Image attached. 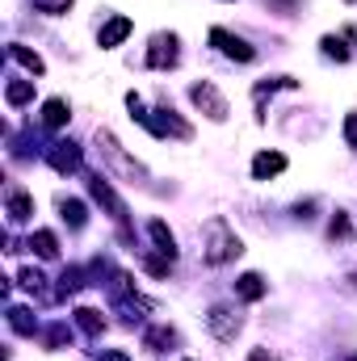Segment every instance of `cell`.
<instances>
[{"mask_svg": "<svg viewBox=\"0 0 357 361\" xmlns=\"http://www.w3.org/2000/svg\"><path fill=\"white\" fill-rule=\"evenodd\" d=\"M244 252V244H240V235L227 227V219H210L206 223V244H202V261L206 265H227V261H236Z\"/></svg>", "mask_w": 357, "mask_h": 361, "instance_id": "obj_1", "label": "cell"}, {"mask_svg": "<svg viewBox=\"0 0 357 361\" xmlns=\"http://www.w3.org/2000/svg\"><path fill=\"white\" fill-rule=\"evenodd\" d=\"M139 126H147L156 139H181V143H185V139H193V126L181 118L173 105H160V109H152V114H147Z\"/></svg>", "mask_w": 357, "mask_h": 361, "instance_id": "obj_2", "label": "cell"}, {"mask_svg": "<svg viewBox=\"0 0 357 361\" xmlns=\"http://www.w3.org/2000/svg\"><path fill=\"white\" fill-rule=\"evenodd\" d=\"M97 147H101V156L109 160V169H114V173H122L126 180H143V177H147V169L122 152V143L114 139V130H97Z\"/></svg>", "mask_w": 357, "mask_h": 361, "instance_id": "obj_3", "label": "cell"}, {"mask_svg": "<svg viewBox=\"0 0 357 361\" xmlns=\"http://www.w3.org/2000/svg\"><path fill=\"white\" fill-rule=\"evenodd\" d=\"M152 72H173L181 63V38L177 34H152L147 42V59H143Z\"/></svg>", "mask_w": 357, "mask_h": 361, "instance_id": "obj_4", "label": "cell"}, {"mask_svg": "<svg viewBox=\"0 0 357 361\" xmlns=\"http://www.w3.org/2000/svg\"><path fill=\"white\" fill-rule=\"evenodd\" d=\"M89 193L101 202V206H105V210H109V219L118 223L122 240H126V244H135V235H131V227H126V206H122V197L114 193V185H109L105 177H89Z\"/></svg>", "mask_w": 357, "mask_h": 361, "instance_id": "obj_5", "label": "cell"}, {"mask_svg": "<svg viewBox=\"0 0 357 361\" xmlns=\"http://www.w3.org/2000/svg\"><path fill=\"white\" fill-rule=\"evenodd\" d=\"M210 47H214L219 55H227L231 63H253V59H257V47H253L248 38H240V34L223 30V25H214V30H210Z\"/></svg>", "mask_w": 357, "mask_h": 361, "instance_id": "obj_6", "label": "cell"}, {"mask_svg": "<svg viewBox=\"0 0 357 361\" xmlns=\"http://www.w3.org/2000/svg\"><path fill=\"white\" fill-rule=\"evenodd\" d=\"M189 101L210 118V122H227V101H223V92L214 89L210 80H198V85H189Z\"/></svg>", "mask_w": 357, "mask_h": 361, "instance_id": "obj_7", "label": "cell"}, {"mask_svg": "<svg viewBox=\"0 0 357 361\" xmlns=\"http://www.w3.org/2000/svg\"><path fill=\"white\" fill-rule=\"evenodd\" d=\"M206 328H210V336H214V341L231 345V341L240 336V315H236L231 307H223V302H219V307H210V311H206Z\"/></svg>", "mask_w": 357, "mask_h": 361, "instance_id": "obj_8", "label": "cell"}, {"mask_svg": "<svg viewBox=\"0 0 357 361\" xmlns=\"http://www.w3.org/2000/svg\"><path fill=\"white\" fill-rule=\"evenodd\" d=\"M47 164H51L59 177H68V173H80V143H72V139H59V143H51V147H47Z\"/></svg>", "mask_w": 357, "mask_h": 361, "instance_id": "obj_9", "label": "cell"}, {"mask_svg": "<svg viewBox=\"0 0 357 361\" xmlns=\"http://www.w3.org/2000/svg\"><path fill=\"white\" fill-rule=\"evenodd\" d=\"M4 214H8L13 227H17V223H30V219H34V197H30L21 185H8V193H4Z\"/></svg>", "mask_w": 357, "mask_h": 361, "instance_id": "obj_10", "label": "cell"}, {"mask_svg": "<svg viewBox=\"0 0 357 361\" xmlns=\"http://www.w3.org/2000/svg\"><path fill=\"white\" fill-rule=\"evenodd\" d=\"M147 235H152V244H156V257H164V261L177 265V235L169 231V223H164V219H152V223H147Z\"/></svg>", "mask_w": 357, "mask_h": 361, "instance_id": "obj_11", "label": "cell"}, {"mask_svg": "<svg viewBox=\"0 0 357 361\" xmlns=\"http://www.w3.org/2000/svg\"><path fill=\"white\" fill-rule=\"evenodd\" d=\"M282 89H298V80L294 76H273V80H261L253 89V97H257V122H265V97H273V92H282Z\"/></svg>", "mask_w": 357, "mask_h": 361, "instance_id": "obj_12", "label": "cell"}, {"mask_svg": "<svg viewBox=\"0 0 357 361\" xmlns=\"http://www.w3.org/2000/svg\"><path fill=\"white\" fill-rule=\"evenodd\" d=\"M277 173H286V156L282 152H257L253 156V180H269Z\"/></svg>", "mask_w": 357, "mask_h": 361, "instance_id": "obj_13", "label": "cell"}, {"mask_svg": "<svg viewBox=\"0 0 357 361\" xmlns=\"http://www.w3.org/2000/svg\"><path fill=\"white\" fill-rule=\"evenodd\" d=\"M17 281H21V290H30V294H34L38 302H51V298H59L55 290H47V273H42V269H34V265L17 273Z\"/></svg>", "mask_w": 357, "mask_h": 361, "instance_id": "obj_14", "label": "cell"}, {"mask_svg": "<svg viewBox=\"0 0 357 361\" xmlns=\"http://www.w3.org/2000/svg\"><path fill=\"white\" fill-rule=\"evenodd\" d=\"M177 345H181V336H177V328H169V324H156L143 336V349H152V353H164V349H177Z\"/></svg>", "mask_w": 357, "mask_h": 361, "instance_id": "obj_15", "label": "cell"}, {"mask_svg": "<svg viewBox=\"0 0 357 361\" xmlns=\"http://www.w3.org/2000/svg\"><path fill=\"white\" fill-rule=\"evenodd\" d=\"M131 30H135V25H131V17H109V21L101 25V34H97V47H105V51H109V47H118Z\"/></svg>", "mask_w": 357, "mask_h": 361, "instance_id": "obj_16", "label": "cell"}, {"mask_svg": "<svg viewBox=\"0 0 357 361\" xmlns=\"http://www.w3.org/2000/svg\"><path fill=\"white\" fill-rule=\"evenodd\" d=\"M68 118H72V109H68L63 97H51V101L42 105V126H47V130H63Z\"/></svg>", "mask_w": 357, "mask_h": 361, "instance_id": "obj_17", "label": "cell"}, {"mask_svg": "<svg viewBox=\"0 0 357 361\" xmlns=\"http://www.w3.org/2000/svg\"><path fill=\"white\" fill-rule=\"evenodd\" d=\"M269 290V281L261 277V273H244V277H236V294L244 298V302H261Z\"/></svg>", "mask_w": 357, "mask_h": 361, "instance_id": "obj_18", "label": "cell"}, {"mask_svg": "<svg viewBox=\"0 0 357 361\" xmlns=\"http://www.w3.org/2000/svg\"><path fill=\"white\" fill-rule=\"evenodd\" d=\"M8 59H13V63H21L30 76H42V72H47L42 55H38V51H30V47H21V42H13V47H8Z\"/></svg>", "mask_w": 357, "mask_h": 361, "instance_id": "obj_19", "label": "cell"}, {"mask_svg": "<svg viewBox=\"0 0 357 361\" xmlns=\"http://www.w3.org/2000/svg\"><path fill=\"white\" fill-rule=\"evenodd\" d=\"M59 214H63V223H68L72 231H80V227L89 223V206H85L80 197H59Z\"/></svg>", "mask_w": 357, "mask_h": 361, "instance_id": "obj_20", "label": "cell"}, {"mask_svg": "<svg viewBox=\"0 0 357 361\" xmlns=\"http://www.w3.org/2000/svg\"><path fill=\"white\" fill-rule=\"evenodd\" d=\"M345 42H349L345 34H324V38H320V55H324V59H337V63H349L353 51H349Z\"/></svg>", "mask_w": 357, "mask_h": 361, "instance_id": "obj_21", "label": "cell"}, {"mask_svg": "<svg viewBox=\"0 0 357 361\" xmlns=\"http://www.w3.org/2000/svg\"><path fill=\"white\" fill-rule=\"evenodd\" d=\"M8 328L21 332V336H34V332H38V319H34L30 307H8Z\"/></svg>", "mask_w": 357, "mask_h": 361, "instance_id": "obj_22", "label": "cell"}, {"mask_svg": "<svg viewBox=\"0 0 357 361\" xmlns=\"http://www.w3.org/2000/svg\"><path fill=\"white\" fill-rule=\"evenodd\" d=\"M30 248H34L42 261H55V257H59V240H55V231H34V235H30Z\"/></svg>", "mask_w": 357, "mask_h": 361, "instance_id": "obj_23", "label": "cell"}, {"mask_svg": "<svg viewBox=\"0 0 357 361\" xmlns=\"http://www.w3.org/2000/svg\"><path fill=\"white\" fill-rule=\"evenodd\" d=\"M328 240H332V244L353 240V219H349V210H337V214H332V223H328Z\"/></svg>", "mask_w": 357, "mask_h": 361, "instance_id": "obj_24", "label": "cell"}, {"mask_svg": "<svg viewBox=\"0 0 357 361\" xmlns=\"http://www.w3.org/2000/svg\"><path fill=\"white\" fill-rule=\"evenodd\" d=\"M4 101L8 105H30L34 101V80H8L4 85Z\"/></svg>", "mask_w": 357, "mask_h": 361, "instance_id": "obj_25", "label": "cell"}, {"mask_svg": "<svg viewBox=\"0 0 357 361\" xmlns=\"http://www.w3.org/2000/svg\"><path fill=\"white\" fill-rule=\"evenodd\" d=\"M76 324H80V332H89V336H101V332H105V315L92 311V307H76Z\"/></svg>", "mask_w": 357, "mask_h": 361, "instance_id": "obj_26", "label": "cell"}, {"mask_svg": "<svg viewBox=\"0 0 357 361\" xmlns=\"http://www.w3.org/2000/svg\"><path fill=\"white\" fill-rule=\"evenodd\" d=\"M80 286H85V269H76V265H72V269H63L59 286H55V294H59V298H68V294H76Z\"/></svg>", "mask_w": 357, "mask_h": 361, "instance_id": "obj_27", "label": "cell"}, {"mask_svg": "<svg viewBox=\"0 0 357 361\" xmlns=\"http://www.w3.org/2000/svg\"><path fill=\"white\" fill-rule=\"evenodd\" d=\"M269 13H277V17H294L298 8H303V0H265Z\"/></svg>", "mask_w": 357, "mask_h": 361, "instance_id": "obj_28", "label": "cell"}, {"mask_svg": "<svg viewBox=\"0 0 357 361\" xmlns=\"http://www.w3.org/2000/svg\"><path fill=\"white\" fill-rule=\"evenodd\" d=\"M47 345H51V349H63V345H72V332H68L63 324H55V328L47 332Z\"/></svg>", "mask_w": 357, "mask_h": 361, "instance_id": "obj_29", "label": "cell"}, {"mask_svg": "<svg viewBox=\"0 0 357 361\" xmlns=\"http://www.w3.org/2000/svg\"><path fill=\"white\" fill-rule=\"evenodd\" d=\"M126 109H131V118H135V122H143V118H147V105H143V97H139V92H126Z\"/></svg>", "mask_w": 357, "mask_h": 361, "instance_id": "obj_30", "label": "cell"}, {"mask_svg": "<svg viewBox=\"0 0 357 361\" xmlns=\"http://www.w3.org/2000/svg\"><path fill=\"white\" fill-rule=\"evenodd\" d=\"M315 210H320V202H315V197H307V202H298V206H294V219H298V223H311V219H315Z\"/></svg>", "mask_w": 357, "mask_h": 361, "instance_id": "obj_31", "label": "cell"}, {"mask_svg": "<svg viewBox=\"0 0 357 361\" xmlns=\"http://www.w3.org/2000/svg\"><path fill=\"white\" fill-rule=\"evenodd\" d=\"M34 8L51 13V17H59V13H68V8H72V0H34Z\"/></svg>", "mask_w": 357, "mask_h": 361, "instance_id": "obj_32", "label": "cell"}, {"mask_svg": "<svg viewBox=\"0 0 357 361\" xmlns=\"http://www.w3.org/2000/svg\"><path fill=\"white\" fill-rule=\"evenodd\" d=\"M345 143L357 152V109L353 114H345Z\"/></svg>", "mask_w": 357, "mask_h": 361, "instance_id": "obj_33", "label": "cell"}, {"mask_svg": "<svg viewBox=\"0 0 357 361\" xmlns=\"http://www.w3.org/2000/svg\"><path fill=\"white\" fill-rule=\"evenodd\" d=\"M97 361H131V357H126L122 349H101V353H97Z\"/></svg>", "mask_w": 357, "mask_h": 361, "instance_id": "obj_34", "label": "cell"}, {"mask_svg": "<svg viewBox=\"0 0 357 361\" xmlns=\"http://www.w3.org/2000/svg\"><path fill=\"white\" fill-rule=\"evenodd\" d=\"M248 361H277V353H273V349H253Z\"/></svg>", "mask_w": 357, "mask_h": 361, "instance_id": "obj_35", "label": "cell"}, {"mask_svg": "<svg viewBox=\"0 0 357 361\" xmlns=\"http://www.w3.org/2000/svg\"><path fill=\"white\" fill-rule=\"evenodd\" d=\"M345 4H357V0H345Z\"/></svg>", "mask_w": 357, "mask_h": 361, "instance_id": "obj_36", "label": "cell"}, {"mask_svg": "<svg viewBox=\"0 0 357 361\" xmlns=\"http://www.w3.org/2000/svg\"><path fill=\"white\" fill-rule=\"evenodd\" d=\"M353 286H357V273H353Z\"/></svg>", "mask_w": 357, "mask_h": 361, "instance_id": "obj_37", "label": "cell"}, {"mask_svg": "<svg viewBox=\"0 0 357 361\" xmlns=\"http://www.w3.org/2000/svg\"><path fill=\"white\" fill-rule=\"evenodd\" d=\"M353 361H357V357H353Z\"/></svg>", "mask_w": 357, "mask_h": 361, "instance_id": "obj_38", "label": "cell"}]
</instances>
